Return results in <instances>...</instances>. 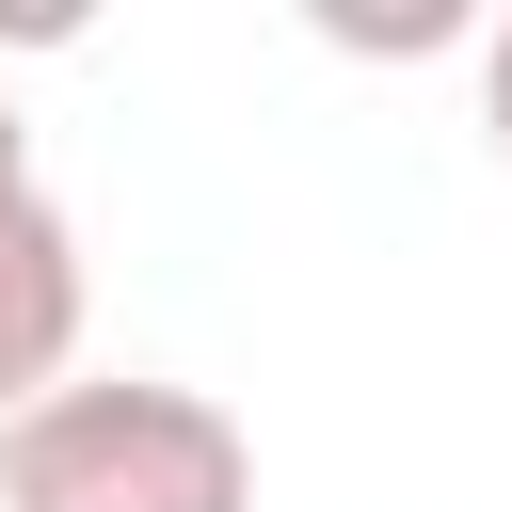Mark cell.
<instances>
[{
    "instance_id": "cell-1",
    "label": "cell",
    "mask_w": 512,
    "mask_h": 512,
    "mask_svg": "<svg viewBox=\"0 0 512 512\" xmlns=\"http://www.w3.org/2000/svg\"><path fill=\"white\" fill-rule=\"evenodd\" d=\"M0 512H256V432L208 384H48L0 432Z\"/></svg>"
},
{
    "instance_id": "cell-2",
    "label": "cell",
    "mask_w": 512,
    "mask_h": 512,
    "mask_svg": "<svg viewBox=\"0 0 512 512\" xmlns=\"http://www.w3.org/2000/svg\"><path fill=\"white\" fill-rule=\"evenodd\" d=\"M80 384V224L48 192H0V432Z\"/></svg>"
},
{
    "instance_id": "cell-3",
    "label": "cell",
    "mask_w": 512,
    "mask_h": 512,
    "mask_svg": "<svg viewBox=\"0 0 512 512\" xmlns=\"http://www.w3.org/2000/svg\"><path fill=\"white\" fill-rule=\"evenodd\" d=\"M480 144H496V160H512V16H496V32H480Z\"/></svg>"
},
{
    "instance_id": "cell-4",
    "label": "cell",
    "mask_w": 512,
    "mask_h": 512,
    "mask_svg": "<svg viewBox=\"0 0 512 512\" xmlns=\"http://www.w3.org/2000/svg\"><path fill=\"white\" fill-rule=\"evenodd\" d=\"M0 192H32V128H16V96H0Z\"/></svg>"
}]
</instances>
